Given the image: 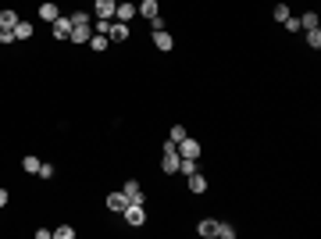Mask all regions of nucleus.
<instances>
[{
    "mask_svg": "<svg viewBox=\"0 0 321 239\" xmlns=\"http://www.w3.org/2000/svg\"><path fill=\"white\" fill-rule=\"evenodd\" d=\"M114 15H118V22H125V25H129V22H132V18L139 15V11H136V4H129V0H118Z\"/></svg>",
    "mask_w": 321,
    "mask_h": 239,
    "instance_id": "obj_6",
    "label": "nucleus"
},
{
    "mask_svg": "<svg viewBox=\"0 0 321 239\" xmlns=\"http://www.w3.org/2000/svg\"><path fill=\"white\" fill-rule=\"evenodd\" d=\"M175 150H179V157H193V161L200 157V143H196V139H189V136H186V139H179V143H175Z\"/></svg>",
    "mask_w": 321,
    "mask_h": 239,
    "instance_id": "obj_4",
    "label": "nucleus"
},
{
    "mask_svg": "<svg viewBox=\"0 0 321 239\" xmlns=\"http://www.w3.org/2000/svg\"><path fill=\"white\" fill-rule=\"evenodd\" d=\"M196 232H200V235H204V239H207V235H214V232H218V221H214V218H200V225H196Z\"/></svg>",
    "mask_w": 321,
    "mask_h": 239,
    "instance_id": "obj_15",
    "label": "nucleus"
},
{
    "mask_svg": "<svg viewBox=\"0 0 321 239\" xmlns=\"http://www.w3.org/2000/svg\"><path fill=\"white\" fill-rule=\"evenodd\" d=\"M214 235H221V239H235V228L228 225V221H218V232Z\"/></svg>",
    "mask_w": 321,
    "mask_h": 239,
    "instance_id": "obj_21",
    "label": "nucleus"
},
{
    "mask_svg": "<svg viewBox=\"0 0 321 239\" xmlns=\"http://www.w3.org/2000/svg\"><path fill=\"white\" fill-rule=\"evenodd\" d=\"M136 11H139V15H143L146 22H153V18H160V8H157V0H143V4H139Z\"/></svg>",
    "mask_w": 321,
    "mask_h": 239,
    "instance_id": "obj_11",
    "label": "nucleus"
},
{
    "mask_svg": "<svg viewBox=\"0 0 321 239\" xmlns=\"http://www.w3.org/2000/svg\"><path fill=\"white\" fill-rule=\"evenodd\" d=\"M307 43L310 50H321V29H307Z\"/></svg>",
    "mask_w": 321,
    "mask_h": 239,
    "instance_id": "obj_20",
    "label": "nucleus"
},
{
    "mask_svg": "<svg viewBox=\"0 0 321 239\" xmlns=\"http://www.w3.org/2000/svg\"><path fill=\"white\" fill-rule=\"evenodd\" d=\"M90 36H93V29L90 25H71V43H90Z\"/></svg>",
    "mask_w": 321,
    "mask_h": 239,
    "instance_id": "obj_13",
    "label": "nucleus"
},
{
    "mask_svg": "<svg viewBox=\"0 0 321 239\" xmlns=\"http://www.w3.org/2000/svg\"><path fill=\"white\" fill-rule=\"evenodd\" d=\"M39 165H43V161H39V157H32V153L25 157V161H22V168H25L29 175H36V172H39Z\"/></svg>",
    "mask_w": 321,
    "mask_h": 239,
    "instance_id": "obj_19",
    "label": "nucleus"
},
{
    "mask_svg": "<svg viewBox=\"0 0 321 239\" xmlns=\"http://www.w3.org/2000/svg\"><path fill=\"white\" fill-rule=\"evenodd\" d=\"M18 22H22V18H18L11 8H4V11H0V29H15Z\"/></svg>",
    "mask_w": 321,
    "mask_h": 239,
    "instance_id": "obj_16",
    "label": "nucleus"
},
{
    "mask_svg": "<svg viewBox=\"0 0 321 239\" xmlns=\"http://www.w3.org/2000/svg\"><path fill=\"white\" fill-rule=\"evenodd\" d=\"M114 8H118V0H93L97 18H114Z\"/></svg>",
    "mask_w": 321,
    "mask_h": 239,
    "instance_id": "obj_9",
    "label": "nucleus"
},
{
    "mask_svg": "<svg viewBox=\"0 0 321 239\" xmlns=\"http://www.w3.org/2000/svg\"><path fill=\"white\" fill-rule=\"evenodd\" d=\"M179 139H186V129H182V125H172V132H168V143H179Z\"/></svg>",
    "mask_w": 321,
    "mask_h": 239,
    "instance_id": "obj_23",
    "label": "nucleus"
},
{
    "mask_svg": "<svg viewBox=\"0 0 321 239\" xmlns=\"http://www.w3.org/2000/svg\"><path fill=\"white\" fill-rule=\"evenodd\" d=\"M300 29H317V15H314V11H307V15L300 18Z\"/></svg>",
    "mask_w": 321,
    "mask_h": 239,
    "instance_id": "obj_22",
    "label": "nucleus"
},
{
    "mask_svg": "<svg viewBox=\"0 0 321 239\" xmlns=\"http://www.w3.org/2000/svg\"><path fill=\"white\" fill-rule=\"evenodd\" d=\"M104 204H107V211H114V214H122V211L129 207V196H125V193H111V196H107Z\"/></svg>",
    "mask_w": 321,
    "mask_h": 239,
    "instance_id": "obj_8",
    "label": "nucleus"
},
{
    "mask_svg": "<svg viewBox=\"0 0 321 239\" xmlns=\"http://www.w3.org/2000/svg\"><path fill=\"white\" fill-rule=\"evenodd\" d=\"M11 32H15V39H29V36H32V25H29V22H18Z\"/></svg>",
    "mask_w": 321,
    "mask_h": 239,
    "instance_id": "obj_18",
    "label": "nucleus"
},
{
    "mask_svg": "<svg viewBox=\"0 0 321 239\" xmlns=\"http://www.w3.org/2000/svg\"><path fill=\"white\" fill-rule=\"evenodd\" d=\"M186 179H189V193H196V196H204V193H207V175L193 172V175H186Z\"/></svg>",
    "mask_w": 321,
    "mask_h": 239,
    "instance_id": "obj_10",
    "label": "nucleus"
},
{
    "mask_svg": "<svg viewBox=\"0 0 321 239\" xmlns=\"http://www.w3.org/2000/svg\"><path fill=\"white\" fill-rule=\"evenodd\" d=\"M289 18V4H275V22H286Z\"/></svg>",
    "mask_w": 321,
    "mask_h": 239,
    "instance_id": "obj_24",
    "label": "nucleus"
},
{
    "mask_svg": "<svg viewBox=\"0 0 321 239\" xmlns=\"http://www.w3.org/2000/svg\"><path fill=\"white\" fill-rule=\"evenodd\" d=\"M282 25H286V32H296V29H300V18H293V15H289Z\"/></svg>",
    "mask_w": 321,
    "mask_h": 239,
    "instance_id": "obj_29",
    "label": "nucleus"
},
{
    "mask_svg": "<svg viewBox=\"0 0 321 239\" xmlns=\"http://www.w3.org/2000/svg\"><path fill=\"white\" fill-rule=\"evenodd\" d=\"M179 161H182L179 150H165V157H160V172H165V175H175V172H179Z\"/></svg>",
    "mask_w": 321,
    "mask_h": 239,
    "instance_id": "obj_3",
    "label": "nucleus"
},
{
    "mask_svg": "<svg viewBox=\"0 0 321 239\" xmlns=\"http://www.w3.org/2000/svg\"><path fill=\"white\" fill-rule=\"evenodd\" d=\"M107 43H111V39H107L104 32H93V36H90V47H93L97 54H104V50H107Z\"/></svg>",
    "mask_w": 321,
    "mask_h": 239,
    "instance_id": "obj_17",
    "label": "nucleus"
},
{
    "mask_svg": "<svg viewBox=\"0 0 321 239\" xmlns=\"http://www.w3.org/2000/svg\"><path fill=\"white\" fill-rule=\"evenodd\" d=\"M4 204H8V189H4V186H0V207H4Z\"/></svg>",
    "mask_w": 321,
    "mask_h": 239,
    "instance_id": "obj_30",
    "label": "nucleus"
},
{
    "mask_svg": "<svg viewBox=\"0 0 321 239\" xmlns=\"http://www.w3.org/2000/svg\"><path fill=\"white\" fill-rule=\"evenodd\" d=\"M50 29H54V39H68V36H71V18H61V15H57V18L50 22Z\"/></svg>",
    "mask_w": 321,
    "mask_h": 239,
    "instance_id": "obj_7",
    "label": "nucleus"
},
{
    "mask_svg": "<svg viewBox=\"0 0 321 239\" xmlns=\"http://www.w3.org/2000/svg\"><path fill=\"white\" fill-rule=\"evenodd\" d=\"M0 43H4V47L15 43V32H11V29H0Z\"/></svg>",
    "mask_w": 321,
    "mask_h": 239,
    "instance_id": "obj_28",
    "label": "nucleus"
},
{
    "mask_svg": "<svg viewBox=\"0 0 321 239\" xmlns=\"http://www.w3.org/2000/svg\"><path fill=\"white\" fill-rule=\"evenodd\" d=\"M153 47L168 54V50L175 47V39H172V32H168V29H153Z\"/></svg>",
    "mask_w": 321,
    "mask_h": 239,
    "instance_id": "obj_5",
    "label": "nucleus"
},
{
    "mask_svg": "<svg viewBox=\"0 0 321 239\" xmlns=\"http://www.w3.org/2000/svg\"><path fill=\"white\" fill-rule=\"evenodd\" d=\"M54 235H57V239H75V228H71V225H61Z\"/></svg>",
    "mask_w": 321,
    "mask_h": 239,
    "instance_id": "obj_26",
    "label": "nucleus"
},
{
    "mask_svg": "<svg viewBox=\"0 0 321 239\" xmlns=\"http://www.w3.org/2000/svg\"><path fill=\"white\" fill-rule=\"evenodd\" d=\"M122 218H125L129 228H143V225H146V211H143V204H129V207L122 211Z\"/></svg>",
    "mask_w": 321,
    "mask_h": 239,
    "instance_id": "obj_1",
    "label": "nucleus"
},
{
    "mask_svg": "<svg viewBox=\"0 0 321 239\" xmlns=\"http://www.w3.org/2000/svg\"><path fill=\"white\" fill-rule=\"evenodd\" d=\"M122 193L129 196V204H143V186H139V182H125Z\"/></svg>",
    "mask_w": 321,
    "mask_h": 239,
    "instance_id": "obj_12",
    "label": "nucleus"
},
{
    "mask_svg": "<svg viewBox=\"0 0 321 239\" xmlns=\"http://www.w3.org/2000/svg\"><path fill=\"white\" fill-rule=\"evenodd\" d=\"M39 18H43V22L57 18V4H54V0H43V4H39Z\"/></svg>",
    "mask_w": 321,
    "mask_h": 239,
    "instance_id": "obj_14",
    "label": "nucleus"
},
{
    "mask_svg": "<svg viewBox=\"0 0 321 239\" xmlns=\"http://www.w3.org/2000/svg\"><path fill=\"white\" fill-rule=\"evenodd\" d=\"M71 18V25H90V18H86V11H75V15H68Z\"/></svg>",
    "mask_w": 321,
    "mask_h": 239,
    "instance_id": "obj_27",
    "label": "nucleus"
},
{
    "mask_svg": "<svg viewBox=\"0 0 321 239\" xmlns=\"http://www.w3.org/2000/svg\"><path fill=\"white\" fill-rule=\"evenodd\" d=\"M107 39H111V43H125V39H129V25H125V22H114V18H111Z\"/></svg>",
    "mask_w": 321,
    "mask_h": 239,
    "instance_id": "obj_2",
    "label": "nucleus"
},
{
    "mask_svg": "<svg viewBox=\"0 0 321 239\" xmlns=\"http://www.w3.org/2000/svg\"><path fill=\"white\" fill-rule=\"evenodd\" d=\"M36 175H39V179H54V175H57V168H54V165H39V172H36Z\"/></svg>",
    "mask_w": 321,
    "mask_h": 239,
    "instance_id": "obj_25",
    "label": "nucleus"
}]
</instances>
